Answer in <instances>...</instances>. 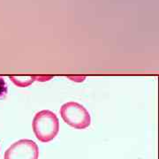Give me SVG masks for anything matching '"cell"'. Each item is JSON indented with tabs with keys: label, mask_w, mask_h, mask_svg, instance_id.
I'll return each mask as SVG.
<instances>
[{
	"label": "cell",
	"mask_w": 159,
	"mask_h": 159,
	"mask_svg": "<svg viewBox=\"0 0 159 159\" xmlns=\"http://www.w3.org/2000/svg\"><path fill=\"white\" fill-rule=\"evenodd\" d=\"M59 112L63 120L75 129H85L91 124L89 112L78 102H68L63 104Z\"/></svg>",
	"instance_id": "obj_2"
},
{
	"label": "cell",
	"mask_w": 159,
	"mask_h": 159,
	"mask_svg": "<svg viewBox=\"0 0 159 159\" xmlns=\"http://www.w3.org/2000/svg\"><path fill=\"white\" fill-rule=\"evenodd\" d=\"M7 94V84L6 80L0 77V98L6 97Z\"/></svg>",
	"instance_id": "obj_5"
},
{
	"label": "cell",
	"mask_w": 159,
	"mask_h": 159,
	"mask_svg": "<svg viewBox=\"0 0 159 159\" xmlns=\"http://www.w3.org/2000/svg\"><path fill=\"white\" fill-rule=\"evenodd\" d=\"M10 80L18 87L26 88L29 87L30 84H32L34 80H36V76H10Z\"/></svg>",
	"instance_id": "obj_4"
},
{
	"label": "cell",
	"mask_w": 159,
	"mask_h": 159,
	"mask_svg": "<svg viewBox=\"0 0 159 159\" xmlns=\"http://www.w3.org/2000/svg\"><path fill=\"white\" fill-rule=\"evenodd\" d=\"M32 125L37 140L44 143L52 141L59 131V120L57 115L49 110H43L35 114Z\"/></svg>",
	"instance_id": "obj_1"
},
{
	"label": "cell",
	"mask_w": 159,
	"mask_h": 159,
	"mask_svg": "<svg viewBox=\"0 0 159 159\" xmlns=\"http://www.w3.org/2000/svg\"><path fill=\"white\" fill-rule=\"evenodd\" d=\"M4 157L5 159H38L39 148L34 141L22 139L7 148Z\"/></svg>",
	"instance_id": "obj_3"
}]
</instances>
